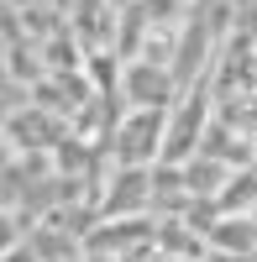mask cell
<instances>
[{
	"label": "cell",
	"instance_id": "cell-1",
	"mask_svg": "<svg viewBox=\"0 0 257 262\" xmlns=\"http://www.w3.org/2000/svg\"><path fill=\"white\" fill-rule=\"evenodd\" d=\"M163 121L168 111H132L116 126V163L121 168H153L158 163V147H163Z\"/></svg>",
	"mask_w": 257,
	"mask_h": 262
},
{
	"label": "cell",
	"instance_id": "cell-2",
	"mask_svg": "<svg viewBox=\"0 0 257 262\" xmlns=\"http://www.w3.org/2000/svg\"><path fill=\"white\" fill-rule=\"evenodd\" d=\"M174 74H168V63H132L126 69V100L137 105V111H168V100H174Z\"/></svg>",
	"mask_w": 257,
	"mask_h": 262
},
{
	"label": "cell",
	"instance_id": "cell-3",
	"mask_svg": "<svg viewBox=\"0 0 257 262\" xmlns=\"http://www.w3.org/2000/svg\"><path fill=\"white\" fill-rule=\"evenodd\" d=\"M0 168H6V152H0Z\"/></svg>",
	"mask_w": 257,
	"mask_h": 262
},
{
	"label": "cell",
	"instance_id": "cell-4",
	"mask_svg": "<svg viewBox=\"0 0 257 262\" xmlns=\"http://www.w3.org/2000/svg\"><path fill=\"white\" fill-rule=\"evenodd\" d=\"M0 262H6V257H0Z\"/></svg>",
	"mask_w": 257,
	"mask_h": 262
}]
</instances>
